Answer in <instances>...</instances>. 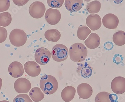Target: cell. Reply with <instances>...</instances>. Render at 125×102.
<instances>
[{
	"label": "cell",
	"mask_w": 125,
	"mask_h": 102,
	"mask_svg": "<svg viewBox=\"0 0 125 102\" xmlns=\"http://www.w3.org/2000/svg\"><path fill=\"white\" fill-rule=\"evenodd\" d=\"M14 88L15 91L18 93H26L30 91L31 84L27 79L21 77L15 81Z\"/></svg>",
	"instance_id": "obj_7"
},
{
	"label": "cell",
	"mask_w": 125,
	"mask_h": 102,
	"mask_svg": "<svg viewBox=\"0 0 125 102\" xmlns=\"http://www.w3.org/2000/svg\"><path fill=\"white\" fill-rule=\"evenodd\" d=\"M51 55L50 52L47 48H40L36 51L35 53V59L39 64L45 65L50 62Z\"/></svg>",
	"instance_id": "obj_6"
},
{
	"label": "cell",
	"mask_w": 125,
	"mask_h": 102,
	"mask_svg": "<svg viewBox=\"0 0 125 102\" xmlns=\"http://www.w3.org/2000/svg\"><path fill=\"white\" fill-rule=\"evenodd\" d=\"M85 45L87 47L91 49H94L99 47L100 43V39L97 34L95 33L91 34L88 38L85 41Z\"/></svg>",
	"instance_id": "obj_17"
},
{
	"label": "cell",
	"mask_w": 125,
	"mask_h": 102,
	"mask_svg": "<svg viewBox=\"0 0 125 102\" xmlns=\"http://www.w3.org/2000/svg\"><path fill=\"white\" fill-rule=\"evenodd\" d=\"M40 87L42 92L46 95L55 93L58 88L57 80L53 76L45 74L41 79Z\"/></svg>",
	"instance_id": "obj_2"
},
{
	"label": "cell",
	"mask_w": 125,
	"mask_h": 102,
	"mask_svg": "<svg viewBox=\"0 0 125 102\" xmlns=\"http://www.w3.org/2000/svg\"><path fill=\"white\" fill-rule=\"evenodd\" d=\"M104 26L107 29H115L117 28L119 20L118 17L113 14H107L105 15L102 20Z\"/></svg>",
	"instance_id": "obj_10"
},
{
	"label": "cell",
	"mask_w": 125,
	"mask_h": 102,
	"mask_svg": "<svg viewBox=\"0 0 125 102\" xmlns=\"http://www.w3.org/2000/svg\"><path fill=\"white\" fill-rule=\"evenodd\" d=\"M86 23L91 30L96 31L100 29L102 26L101 17L97 14H91L87 17Z\"/></svg>",
	"instance_id": "obj_12"
},
{
	"label": "cell",
	"mask_w": 125,
	"mask_h": 102,
	"mask_svg": "<svg viewBox=\"0 0 125 102\" xmlns=\"http://www.w3.org/2000/svg\"><path fill=\"white\" fill-rule=\"evenodd\" d=\"M44 36L48 41L55 43L60 39L61 34L57 29H50L45 32Z\"/></svg>",
	"instance_id": "obj_19"
},
{
	"label": "cell",
	"mask_w": 125,
	"mask_h": 102,
	"mask_svg": "<svg viewBox=\"0 0 125 102\" xmlns=\"http://www.w3.org/2000/svg\"><path fill=\"white\" fill-rule=\"evenodd\" d=\"M64 2V0H48L47 2L48 6L50 7L53 8H60L62 7Z\"/></svg>",
	"instance_id": "obj_27"
},
{
	"label": "cell",
	"mask_w": 125,
	"mask_h": 102,
	"mask_svg": "<svg viewBox=\"0 0 125 102\" xmlns=\"http://www.w3.org/2000/svg\"><path fill=\"white\" fill-rule=\"evenodd\" d=\"M12 16L10 13L4 12L0 14V26L7 27L11 23Z\"/></svg>",
	"instance_id": "obj_25"
},
{
	"label": "cell",
	"mask_w": 125,
	"mask_h": 102,
	"mask_svg": "<svg viewBox=\"0 0 125 102\" xmlns=\"http://www.w3.org/2000/svg\"><path fill=\"white\" fill-rule=\"evenodd\" d=\"M51 55L52 59L55 61L62 62L66 60L68 57L69 50L65 45L59 44L53 47Z\"/></svg>",
	"instance_id": "obj_4"
},
{
	"label": "cell",
	"mask_w": 125,
	"mask_h": 102,
	"mask_svg": "<svg viewBox=\"0 0 125 102\" xmlns=\"http://www.w3.org/2000/svg\"><path fill=\"white\" fill-rule=\"evenodd\" d=\"M77 73L79 76L84 79L89 78L92 76V69L87 62L80 63L78 64Z\"/></svg>",
	"instance_id": "obj_15"
},
{
	"label": "cell",
	"mask_w": 125,
	"mask_h": 102,
	"mask_svg": "<svg viewBox=\"0 0 125 102\" xmlns=\"http://www.w3.org/2000/svg\"><path fill=\"white\" fill-rule=\"evenodd\" d=\"M114 96L106 92L99 93L95 98V102H114Z\"/></svg>",
	"instance_id": "obj_21"
},
{
	"label": "cell",
	"mask_w": 125,
	"mask_h": 102,
	"mask_svg": "<svg viewBox=\"0 0 125 102\" xmlns=\"http://www.w3.org/2000/svg\"><path fill=\"white\" fill-rule=\"evenodd\" d=\"M13 2L15 4L18 6H23L26 5L29 0H13Z\"/></svg>",
	"instance_id": "obj_30"
},
{
	"label": "cell",
	"mask_w": 125,
	"mask_h": 102,
	"mask_svg": "<svg viewBox=\"0 0 125 102\" xmlns=\"http://www.w3.org/2000/svg\"><path fill=\"white\" fill-rule=\"evenodd\" d=\"M10 5V2L9 0H0V12L7 10Z\"/></svg>",
	"instance_id": "obj_28"
},
{
	"label": "cell",
	"mask_w": 125,
	"mask_h": 102,
	"mask_svg": "<svg viewBox=\"0 0 125 102\" xmlns=\"http://www.w3.org/2000/svg\"><path fill=\"white\" fill-rule=\"evenodd\" d=\"M13 102H33L27 94H20L17 96L13 100Z\"/></svg>",
	"instance_id": "obj_26"
},
{
	"label": "cell",
	"mask_w": 125,
	"mask_h": 102,
	"mask_svg": "<svg viewBox=\"0 0 125 102\" xmlns=\"http://www.w3.org/2000/svg\"><path fill=\"white\" fill-rule=\"evenodd\" d=\"M0 102H10L9 101H8L3 100L2 101H0Z\"/></svg>",
	"instance_id": "obj_32"
},
{
	"label": "cell",
	"mask_w": 125,
	"mask_h": 102,
	"mask_svg": "<svg viewBox=\"0 0 125 102\" xmlns=\"http://www.w3.org/2000/svg\"><path fill=\"white\" fill-rule=\"evenodd\" d=\"M86 9L90 14L98 13L101 9V3L99 1L94 0L88 3L86 6Z\"/></svg>",
	"instance_id": "obj_24"
},
{
	"label": "cell",
	"mask_w": 125,
	"mask_h": 102,
	"mask_svg": "<svg viewBox=\"0 0 125 102\" xmlns=\"http://www.w3.org/2000/svg\"><path fill=\"white\" fill-rule=\"evenodd\" d=\"M91 33V31L86 26L81 25L79 26L77 31V36L79 39L84 41Z\"/></svg>",
	"instance_id": "obj_23"
},
{
	"label": "cell",
	"mask_w": 125,
	"mask_h": 102,
	"mask_svg": "<svg viewBox=\"0 0 125 102\" xmlns=\"http://www.w3.org/2000/svg\"><path fill=\"white\" fill-rule=\"evenodd\" d=\"M45 18L46 22L49 24L55 25L58 24L61 20V13L58 10L49 8L45 12Z\"/></svg>",
	"instance_id": "obj_8"
},
{
	"label": "cell",
	"mask_w": 125,
	"mask_h": 102,
	"mask_svg": "<svg viewBox=\"0 0 125 102\" xmlns=\"http://www.w3.org/2000/svg\"><path fill=\"white\" fill-rule=\"evenodd\" d=\"M70 58L73 62L80 63L87 57L88 50L83 44L76 43L73 44L69 48Z\"/></svg>",
	"instance_id": "obj_1"
},
{
	"label": "cell",
	"mask_w": 125,
	"mask_h": 102,
	"mask_svg": "<svg viewBox=\"0 0 125 102\" xmlns=\"http://www.w3.org/2000/svg\"><path fill=\"white\" fill-rule=\"evenodd\" d=\"M2 85V80L1 78H0V91L1 90Z\"/></svg>",
	"instance_id": "obj_31"
},
{
	"label": "cell",
	"mask_w": 125,
	"mask_h": 102,
	"mask_svg": "<svg viewBox=\"0 0 125 102\" xmlns=\"http://www.w3.org/2000/svg\"><path fill=\"white\" fill-rule=\"evenodd\" d=\"M8 32L7 29L4 27L0 26V43H3L7 39Z\"/></svg>",
	"instance_id": "obj_29"
},
{
	"label": "cell",
	"mask_w": 125,
	"mask_h": 102,
	"mask_svg": "<svg viewBox=\"0 0 125 102\" xmlns=\"http://www.w3.org/2000/svg\"><path fill=\"white\" fill-rule=\"evenodd\" d=\"M111 88L114 92L121 95L125 92V79L118 76L114 78L111 83Z\"/></svg>",
	"instance_id": "obj_9"
},
{
	"label": "cell",
	"mask_w": 125,
	"mask_h": 102,
	"mask_svg": "<svg viewBox=\"0 0 125 102\" xmlns=\"http://www.w3.org/2000/svg\"><path fill=\"white\" fill-rule=\"evenodd\" d=\"M10 41L15 47H19L23 45L27 40V35L23 30L14 29L10 32Z\"/></svg>",
	"instance_id": "obj_3"
},
{
	"label": "cell",
	"mask_w": 125,
	"mask_h": 102,
	"mask_svg": "<svg viewBox=\"0 0 125 102\" xmlns=\"http://www.w3.org/2000/svg\"><path fill=\"white\" fill-rule=\"evenodd\" d=\"M29 95L31 100L35 102L41 101L45 97L43 93L40 89L38 87L33 88L30 91Z\"/></svg>",
	"instance_id": "obj_20"
},
{
	"label": "cell",
	"mask_w": 125,
	"mask_h": 102,
	"mask_svg": "<svg viewBox=\"0 0 125 102\" xmlns=\"http://www.w3.org/2000/svg\"><path fill=\"white\" fill-rule=\"evenodd\" d=\"M8 72L10 76L14 78L21 77L24 73L23 65L19 62H12L9 65Z\"/></svg>",
	"instance_id": "obj_13"
},
{
	"label": "cell",
	"mask_w": 125,
	"mask_h": 102,
	"mask_svg": "<svg viewBox=\"0 0 125 102\" xmlns=\"http://www.w3.org/2000/svg\"><path fill=\"white\" fill-rule=\"evenodd\" d=\"M114 43L117 46H123L125 44V32L120 31L115 33L113 36Z\"/></svg>",
	"instance_id": "obj_22"
},
{
	"label": "cell",
	"mask_w": 125,
	"mask_h": 102,
	"mask_svg": "<svg viewBox=\"0 0 125 102\" xmlns=\"http://www.w3.org/2000/svg\"><path fill=\"white\" fill-rule=\"evenodd\" d=\"M24 69L26 73L32 77L38 76L41 72L40 67L34 61H28L26 62L24 65Z\"/></svg>",
	"instance_id": "obj_11"
},
{
	"label": "cell",
	"mask_w": 125,
	"mask_h": 102,
	"mask_svg": "<svg viewBox=\"0 0 125 102\" xmlns=\"http://www.w3.org/2000/svg\"><path fill=\"white\" fill-rule=\"evenodd\" d=\"M75 88L71 86H68L63 89L61 93L62 99L66 102H69L73 99L75 95Z\"/></svg>",
	"instance_id": "obj_18"
},
{
	"label": "cell",
	"mask_w": 125,
	"mask_h": 102,
	"mask_svg": "<svg viewBox=\"0 0 125 102\" xmlns=\"http://www.w3.org/2000/svg\"><path fill=\"white\" fill-rule=\"evenodd\" d=\"M64 5L67 10L71 12H76L80 10L84 4L82 0H65Z\"/></svg>",
	"instance_id": "obj_16"
},
{
	"label": "cell",
	"mask_w": 125,
	"mask_h": 102,
	"mask_svg": "<svg viewBox=\"0 0 125 102\" xmlns=\"http://www.w3.org/2000/svg\"><path fill=\"white\" fill-rule=\"evenodd\" d=\"M77 92L79 96L81 98L87 99L92 96L93 90L90 84L86 83H83L78 86Z\"/></svg>",
	"instance_id": "obj_14"
},
{
	"label": "cell",
	"mask_w": 125,
	"mask_h": 102,
	"mask_svg": "<svg viewBox=\"0 0 125 102\" xmlns=\"http://www.w3.org/2000/svg\"><path fill=\"white\" fill-rule=\"evenodd\" d=\"M45 10L46 8L43 3L40 1H36L30 5L29 13L33 18L39 19L43 17Z\"/></svg>",
	"instance_id": "obj_5"
}]
</instances>
